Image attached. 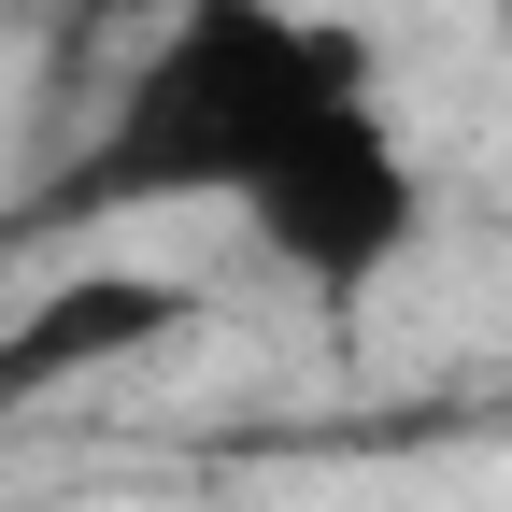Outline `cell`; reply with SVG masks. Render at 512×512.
<instances>
[{
  "label": "cell",
  "instance_id": "cell-3",
  "mask_svg": "<svg viewBox=\"0 0 512 512\" xmlns=\"http://www.w3.org/2000/svg\"><path fill=\"white\" fill-rule=\"evenodd\" d=\"M185 328H200V285H185V271H43L29 313H0V413L86 399V384L143 370Z\"/></svg>",
  "mask_w": 512,
  "mask_h": 512
},
{
  "label": "cell",
  "instance_id": "cell-5",
  "mask_svg": "<svg viewBox=\"0 0 512 512\" xmlns=\"http://www.w3.org/2000/svg\"><path fill=\"white\" fill-rule=\"evenodd\" d=\"M484 427H498V456H512V384H498V413H484Z\"/></svg>",
  "mask_w": 512,
  "mask_h": 512
},
{
  "label": "cell",
  "instance_id": "cell-2",
  "mask_svg": "<svg viewBox=\"0 0 512 512\" xmlns=\"http://www.w3.org/2000/svg\"><path fill=\"white\" fill-rule=\"evenodd\" d=\"M427 214H441V200H427V143L399 128V100H356V114L313 128L228 228L271 256L299 299H370L384 271H413Z\"/></svg>",
  "mask_w": 512,
  "mask_h": 512
},
{
  "label": "cell",
  "instance_id": "cell-4",
  "mask_svg": "<svg viewBox=\"0 0 512 512\" xmlns=\"http://www.w3.org/2000/svg\"><path fill=\"white\" fill-rule=\"evenodd\" d=\"M29 15H43V29H157L171 0H29Z\"/></svg>",
  "mask_w": 512,
  "mask_h": 512
},
{
  "label": "cell",
  "instance_id": "cell-1",
  "mask_svg": "<svg viewBox=\"0 0 512 512\" xmlns=\"http://www.w3.org/2000/svg\"><path fill=\"white\" fill-rule=\"evenodd\" d=\"M384 100V57L356 15L313 0H171L114 57L72 171L43 185V228H128V214H242L328 114Z\"/></svg>",
  "mask_w": 512,
  "mask_h": 512
}]
</instances>
